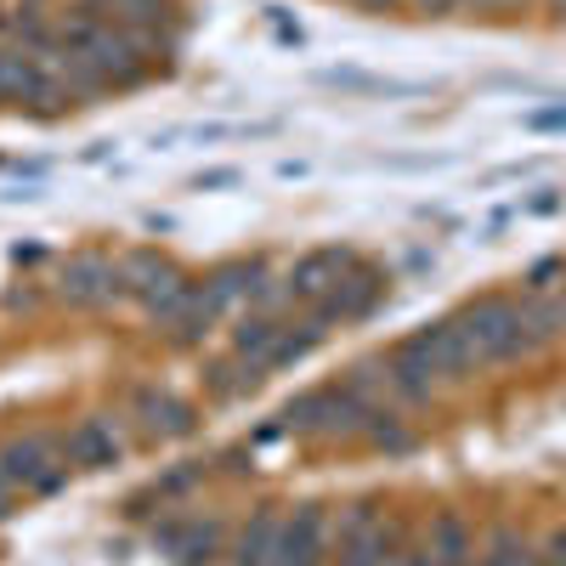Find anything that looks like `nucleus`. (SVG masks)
I'll use <instances>...</instances> for the list:
<instances>
[{
  "label": "nucleus",
  "instance_id": "obj_19",
  "mask_svg": "<svg viewBox=\"0 0 566 566\" xmlns=\"http://www.w3.org/2000/svg\"><path fill=\"white\" fill-rule=\"evenodd\" d=\"M386 566H431V560H424V549H397Z\"/></svg>",
  "mask_w": 566,
  "mask_h": 566
},
{
  "label": "nucleus",
  "instance_id": "obj_9",
  "mask_svg": "<svg viewBox=\"0 0 566 566\" xmlns=\"http://www.w3.org/2000/svg\"><path fill=\"white\" fill-rule=\"evenodd\" d=\"M357 261L346 255V250H312V255H301L295 266H290V277H283V290H290V301H328L335 295V283L352 272Z\"/></svg>",
  "mask_w": 566,
  "mask_h": 566
},
{
  "label": "nucleus",
  "instance_id": "obj_10",
  "mask_svg": "<svg viewBox=\"0 0 566 566\" xmlns=\"http://www.w3.org/2000/svg\"><path fill=\"white\" fill-rule=\"evenodd\" d=\"M63 448H69V464H80V470H108L125 453V431H119V419L97 413V419H80L63 437Z\"/></svg>",
  "mask_w": 566,
  "mask_h": 566
},
{
  "label": "nucleus",
  "instance_id": "obj_8",
  "mask_svg": "<svg viewBox=\"0 0 566 566\" xmlns=\"http://www.w3.org/2000/svg\"><path fill=\"white\" fill-rule=\"evenodd\" d=\"M130 419H136L142 437H187L193 431V402H181L165 386H142L130 397Z\"/></svg>",
  "mask_w": 566,
  "mask_h": 566
},
{
  "label": "nucleus",
  "instance_id": "obj_22",
  "mask_svg": "<svg viewBox=\"0 0 566 566\" xmlns=\"http://www.w3.org/2000/svg\"><path fill=\"white\" fill-rule=\"evenodd\" d=\"M464 7H482L488 12V7H522V0H464Z\"/></svg>",
  "mask_w": 566,
  "mask_h": 566
},
{
  "label": "nucleus",
  "instance_id": "obj_14",
  "mask_svg": "<svg viewBox=\"0 0 566 566\" xmlns=\"http://www.w3.org/2000/svg\"><path fill=\"white\" fill-rule=\"evenodd\" d=\"M266 380L261 368H250L244 357H221V363H210L205 368V391L216 397V402H232V397H244V391H255Z\"/></svg>",
  "mask_w": 566,
  "mask_h": 566
},
{
  "label": "nucleus",
  "instance_id": "obj_4",
  "mask_svg": "<svg viewBox=\"0 0 566 566\" xmlns=\"http://www.w3.org/2000/svg\"><path fill=\"white\" fill-rule=\"evenodd\" d=\"M391 555H397V527L386 522V510L374 499L352 504L335 549H328V566H386Z\"/></svg>",
  "mask_w": 566,
  "mask_h": 566
},
{
  "label": "nucleus",
  "instance_id": "obj_5",
  "mask_svg": "<svg viewBox=\"0 0 566 566\" xmlns=\"http://www.w3.org/2000/svg\"><path fill=\"white\" fill-rule=\"evenodd\" d=\"M154 544L176 566H216L227 555V527L216 515H170L165 527H154Z\"/></svg>",
  "mask_w": 566,
  "mask_h": 566
},
{
  "label": "nucleus",
  "instance_id": "obj_18",
  "mask_svg": "<svg viewBox=\"0 0 566 566\" xmlns=\"http://www.w3.org/2000/svg\"><path fill=\"white\" fill-rule=\"evenodd\" d=\"M544 566H566V533H555V538L544 544Z\"/></svg>",
  "mask_w": 566,
  "mask_h": 566
},
{
  "label": "nucleus",
  "instance_id": "obj_2",
  "mask_svg": "<svg viewBox=\"0 0 566 566\" xmlns=\"http://www.w3.org/2000/svg\"><path fill=\"white\" fill-rule=\"evenodd\" d=\"M368 408H374V402H363V397L340 380V386H317V391L295 397L277 419H283V431H301V437H357Z\"/></svg>",
  "mask_w": 566,
  "mask_h": 566
},
{
  "label": "nucleus",
  "instance_id": "obj_12",
  "mask_svg": "<svg viewBox=\"0 0 566 566\" xmlns=\"http://www.w3.org/2000/svg\"><path fill=\"white\" fill-rule=\"evenodd\" d=\"M380 295H386V277L368 272V266H352V272L335 283V295L317 301V317H323V323H335V317H363V312H374V301H380Z\"/></svg>",
  "mask_w": 566,
  "mask_h": 566
},
{
  "label": "nucleus",
  "instance_id": "obj_15",
  "mask_svg": "<svg viewBox=\"0 0 566 566\" xmlns=\"http://www.w3.org/2000/svg\"><path fill=\"white\" fill-rule=\"evenodd\" d=\"M357 437L374 442V448H386V453H408V448H413V431L402 424V413L386 408V402H374V408L363 413V431H357Z\"/></svg>",
  "mask_w": 566,
  "mask_h": 566
},
{
  "label": "nucleus",
  "instance_id": "obj_17",
  "mask_svg": "<svg viewBox=\"0 0 566 566\" xmlns=\"http://www.w3.org/2000/svg\"><path fill=\"white\" fill-rule=\"evenodd\" d=\"M566 277V266L560 261H538L533 272H527V295H555V283Z\"/></svg>",
  "mask_w": 566,
  "mask_h": 566
},
{
  "label": "nucleus",
  "instance_id": "obj_21",
  "mask_svg": "<svg viewBox=\"0 0 566 566\" xmlns=\"http://www.w3.org/2000/svg\"><path fill=\"white\" fill-rule=\"evenodd\" d=\"M413 7H419V12H431V18H437V12H448V7H459V0H413Z\"/></svg>",
  "mask_w": 566,
  "mask_h": 566
},
{
  "label": "nucleus",
  "instance_id": "obj_1",
  "mask_svg": "<svg viewBox=\"0 0 566 566\" xmlns=\"http://www.w3.org/2000/svg\"><path fill=\"white\" fill-rule=\"evenodd\" d=\"M453 323H459V335H464L470 357H476V368L510 363V357H527L522 301H515V295H482V301H470Z\"/></svg>",
  "mask_w": 566,
  "mask_h": 566
},
{
  "label": "nucleus",
  "instance_id": "obj_6",
  "mask_svg": "<svg viewBox=\"0 0 566 566\" xmlns=\"http://www.w3.org/2000/svg\"><path fill=\"white\" fill-rule=\"evenodd\" d=\"M323 560H328V510L323 504L283 510L272 566H323Z\"/></svg>",
  "mask_w": 566,
  "mask_h": 566
},
{
  "label": "nucleus",
  "instance_id": "obj_23",
  "mask_svg": "<svg viewBox=\"0 0 566 566\" xmlns=\"http://www.w3.org/2000/svg\"><path fill=\"white\" fill-rule=\"evenodd\" d=\"M555 7H566V0H555Z\"/></svg>",
  "mask_w": 566,
  "mask_h": 566
},
{
  "label": "nucleus",
  "instance_id": "obj_20",
  "mask_svg": "<svg viewBox=\"0 0 566 566\" xmlns=\"http://www.w3.org/2000/svg\"><path fill=\"white\" fill-rule=\"evenodd\" d=\"M12 504H18V488H12L7 476H0V522H7V515H12Z\"/></svg>",
  "mask_w": 566,
  "mask_h": 566
},
{
  "label": "nucleus",
  "instance_id": "obj_11",
  "mask_svg": "<svg viewBox=\"0 0 566 566\" xmlns=\"http://www.w3.org/2000/svg\"><path fill=\"white\" fill-rule=\"evenodd\" d=\"M277 527H283V510H277V504H261L250 522L239 527V538L227 544V566H272V555H277Z\"/></svg>",
  "mask_w": 566,
  "mask_h": 566
},
{
  "label": "nucleus",
  "instance_id": "obj_3",
  "mask_svg": "<svg viewBox=\"0 0 566 566\" xmlns=\"http://www.w3.org/2000/svg\"><path fill=\"white\" fill-rule=\"evenodd\" d=\"M0 476H7L18 493L45 499L69 482V448L63 437H18L0 448Z\"/></svg>",
  "mask_w": 566,
  "mask_h": 566
},
{
  "label": "nucleus",
  "instance_id": "obj_13",
  "mask_svg": "<svg viewBox=\"0 0 566 566\" xmlns=\"http://www.w3.org/2000/svg\"><path fill=\"white\" fill-rule=\"evenodd\" d=\"M419 549H424V560H431V566H470V560H476V538H470L464 515H453V510L437 515Z\"/></svg>",
  "mask_w": 566,
  "mask_h": 566
},
{
  "label": "nucleus",
  "instance_id": "obj_7",
  "mask_svg": "<svg viewBox=\"0 0 566 566\" xmlns=\"http://www.w3.org/2000/svg\"><path fill=\"white\" fill-rule=\"evenodd\" d=\"M57 295L69 306H108L125 295V261H103V255H80L63 266Z\"/></svg>",
  "mask_w": 566,
  "mask_h": 566
},
{
  "label": "nucleus",
  "instance_id": "obj_16",
  "mask_svg": "<svg viewBox=\"0 0 566 566\" xmlns=\"http://www.w3.org/2000/svg\"><path fill=\"white\" fill-rule=\"evenodd\" d=\"M470 566H544V555L522 538V533H510V527H499V533H488V544H482V555L470 560Z\"/></svg>",
  "mask_w": 566,
  "mask_h": 566
}]
</instances>
